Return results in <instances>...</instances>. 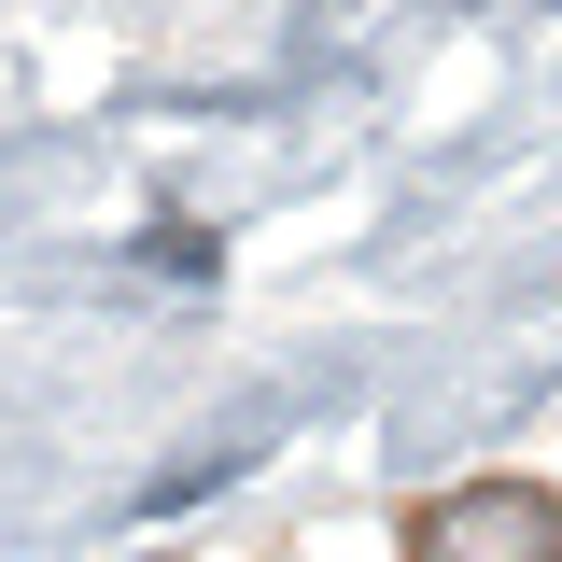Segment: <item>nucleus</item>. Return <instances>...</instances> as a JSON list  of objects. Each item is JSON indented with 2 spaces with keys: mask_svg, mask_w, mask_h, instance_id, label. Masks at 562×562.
Returning a JSON list of instances; mask_svg holds the SVG:
<instances>
[{
  "mask_svg": "<svg viewBox=\"0 0 562 562\" xmlns=\"http://www.w3.org/2000/svg\"><path fill=\"white\" fill-rule=\"evenodd\" d=\"M408 562H562V492L549 479H464L408 506Z\"/></svg>",
  "mask_w": 562,
  "mask_h": 562,
  "instance_id": "f257e3e1",
  "label": "nucleus"
}]
</instances>
